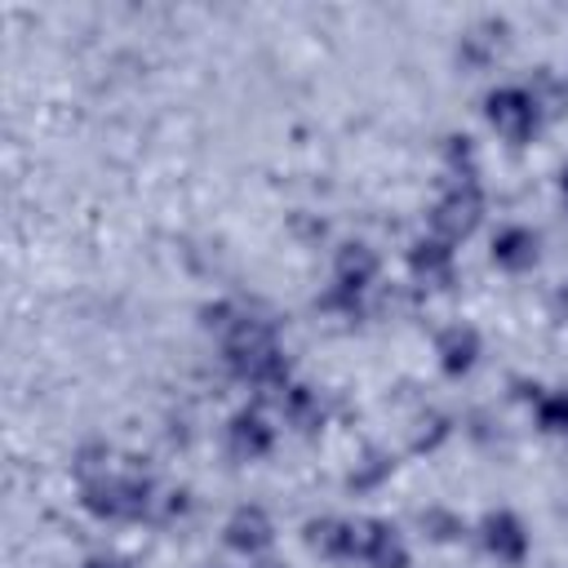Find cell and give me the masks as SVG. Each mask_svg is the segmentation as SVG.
Here are the masks:
<instances>
[{"mask_svg":"<svg viewBox=\"0 0 568 568\" xmlns=\"http://www.w3.org/2000/svg\"><path fill=\"white\" fill-rule=\"evenodd\" d=\"M222 355H226V364L240 382H248L257 390H280V395L288 390V359H284V351L275 342V328L266 320L240 315L235 328L222 342Z\"/></svg>","mask_w":568,"mask_h":568,"instance_id":"6da1fadb","label":"cell"},{"mask_svg":"<svg viewBox=\"0 0 568 568\" xmlns=\"http://www.w3.org/2000/svg\"><path fill=\"white\" fill-rule=\"evenodd\" d=\"M80 501L98 519H146L155 501V484L146 475H106L80 484Z\"/></svg>","mask_w":568,"mask_h":568,"instance_id":"7a4b0ae2","label":"cell"},{"mask_svg":"<svg viewBox=\"0 0 568 568\" xmlns=\"http://www.w3.org/2000/svg\"><path fill=\"white\" fill-rule=\"evenodd\" d=\"M484 217V195H479V182H453L444 191V200L430 209V231L448 244H462Z\"/></svg>","mask_w":568,"mask_h":568,"instance_id":"3957f363","label":"cell"},{"mask_svg":"<svg viewBox=\"0 0 568 568\" xmlns=\"http://www.w3.org/2000/svg\"><path fill=\"white\" fill-rule=\"evenodd\" d=\"M484 115L497 129V138H506L510 146H524L537 133V98L524 89H493L484 98Z\"/></svg>","mask_w":568,"mask_h":568,"instance_id":"277c9868","label":"cell"},{"mask_svg":"<svg viewBox=\"0 0 568 568\" xmlns=\"http://www.w3.org/2000/svg\"><path fill=\"white\" fill-rule=\"evenodd\" d=\"M479 541L501 564H524L528 559V532H524L515 510H488L484 524H479Z\"/></svg>","mask_w":568,"mask_h":568,"instance_id":"5b68a950","label":"cell"},{"mask_svg":"<svg viewBox=\"0 0 568 568\" xmlns=\"http://www.w3.org/2000/svg\"><path fill=\"white\" fill-rule=\"evenodd\" d=\"M222 537H226V546L235 555H248L253 559V555H262L275 541V524H271V515L262 506H235L231 519H226V528H222Z\"/></svg>","mask_w":568,"mask_h":568,"instance_id":"8992f818","label":"cell"},{"mask_svg":"<svg viewBox=\"0 0 568 568\" xmlns=\"http://www.w3.org/2000/svg\"><path fill=\"white\" fill-rule=\"evenodd\" d=\"M408 271L422 288H448L453 284V244L439 235H426L408 248Z\"/></svg>","mask_w":568,"mask_h":568,"instance_id":"52a82bcc","label":"cell"},{"mask_svg":"<svg viewBox=\"0 0 568 568\" xmlns=\"http://www.w3.org/2000/svg\"><path fill=\"white\" fill-rule=\"evenodd\" d=\"M271 444H275V430H271V422H266L257 408H240V413L231 417V426H226V448H231L240 462L266 457Z\"/></svg>","mask_w":568,"mask_h":568,"instance_id":"ba28073f","label":"cell"},{"mask_svg":"<svg viewBox=\"0 0 568 568\" xmlns=\"http://www.w3.org/2000/svg\"><path fill=\"white\" fill-rule=\"evenodd\" d=\"M377 253L368 248V244H359V240H351V244H342L337 248V257H333V280H337V288L342 293H364L373 280H377Z\"/></svg>","mask_w":568,"mask_h":568,"instance_id":"9c48e42d","label":"cell"},{"mask_svg":"<svg viewBox=\"0 0 568 568\" xmlns=\"http://www.w3.org/2000/svg\"><path fill=\"white\" fill-rule=\"evenodd\" d=\"M537 253H541V240H537V231H528V226H506V231H497V240H493V262L501 266V271H532L537 266Z\"/></svg>","mask_w":568,"mask_h":568,"instance_id":"30bf717a","label":"cell"},{"mask_svg":"<svg viewBox=\"0 0 568 568\" xmlns=\"http://www.w3.org/2000/svg\"><path fill=\"white\" fill-rule=\"evenodd\" d=\"M435 355H439V368H444L448 377H462V373H470L475 359H479V333H475L470 324H453V328L439 333Z\"/></svg>","mask_w":568,"mask_h":568,"instance_id":"8fae6325","label":"cell"},{"mask_svg":"<svg viewBox=\"0 0 568 568\" xmlns=\"http://www.w3.org/2000/svg\"><path fill=\"white\" fill-rule=\"evenodd\" d=\"M506 22L501 18H488V22H479L470 36H462V49H457V58H462V67H470V71H479V67H488L497 53H501V44H506Z\"/></svg>","mask_w":568,"mask_h":568,"instance_id":"7c38bea8","label":"cell"},{"mask_svg":"<svg viewBox=\"0 0 568 568\" xmlns=\"http://www.w3.org/2000/svg\"><path fill=\"white\" fill-rule=\"evenodd\" d=\"M302 541H306V550H315V555H324V559H346V524L342 519H306V528H302Z\"/></svg>","mask_w":568,"mask_h":568,"instance_id":"4fadbf2b","label":"cell"},{"mask_svg":"<svg viewBox=\"0 0 568 568\" xmlns=\"http://www.w3.org/2000/svg\"><path fill=\"white\" fill-rule=\"evenodd\" d=\"M280 408H284V417H288V426H297V430H315V426L324 422V408H320V395H315L311 386H288V390L280 395Z\"/></svg>","mask_w":568,"mask_h":568,"instance_id":"5bb4252c","label":"cell"},{"mask_svg":"<svg viewBox=\"0 0 568 568\" xmlns=\"http://www.w3.org/2000/svg\"><path fill=\"white\" fill-rule=\"evenodd\" d=\"M444 160H448L453 182H475L479 164H475V142H470L466 133H448V138H444Z\"/></svg>","mask_w":568,"mask_h":568,"instance_id":"9a60e30c","label":"cell"},{"mask_svg":"<svg viewBox=\"0 0 568 568\" xmlns=\"http://www.w3.org/2000/svg\"><path fill=\"white\" fill-rule=\"evenodd\" d=\"M422 532L430 537V541H462L466 537V519L462 515H453V510H444V506H430V510H422Z\"/></svg>","mask_w":568,"mask_h":568,"instance_id":"2e32d148","label":"cell"},{"mask_svg":"<svg viewBox=\"0 0 568 568\" xmlns=\"http://www.w3.org/2000/svg\"><path fill=\"white\" fill-rule=\"evenodd\" d=\"M395 470V457L390 453H368L351 475H346V488H355V493H368V488H377L386 475Z\"/></svg>","mask_w":568,"mask_h":568,"instance_id":"e0dca14e","label":"cell"},{"mask_svg":"<svg viewBox=\"0 0 568 568\" xmlns=\"http://www.w3.org/2000/svg\"><path fill=\"white\" fill-rule=\"evenodd\" d=\"M386 532V519H351L346 524V559H368V550L377 546V537Z\"/></svg>","mask_w":568,"mask_h":568,"instance_id":"ac0fdd59","label":"cell"},{"mask_svg":"<svg viewBox=\"0 0 568 568\" xmlns=\"http://www.w3.org/2000/svg\"><path fill=\"white\" fill-rule=\"evenodd\" d=\"M364 564H368V568H408V546H404V537L386 524V532L377 537V546L368 550Z\"/></svg>","mask_w":568,"mask_h":568,"instance_id":"d6986e66","label":"cell"},{"mask_svg":"<svg viewBox=\"0 0 568 568\" xmlns=\"http://www.w3.org/2000/svg\"><path fill=\"white\" fill-rule=\"evenodd\" d=\"M537 426L546 435H568V390H550L537 399Z\"/></svg>","mask_w":568,"mask_h":568,"instance_id":"ffe728a7","label":"cell"},{"mask_svg":"<svg viewBox=\"0 0 568 568\" xmlns=\"http://www.w3.org/2000/svg\"><path fill=\"white\" fill-rule=\"evenodd\" d=\"M448 417L444 413H426L422 422H417V430H413V453H435L444 439H448Z\"/></svg>","mask_w":568,"mask_h":568,"instance_id":"44dd1931","label":"cell"},{"mask_svg":"<svg viewBox=\"0 0 568 568\" xmlns=\"http://www.w3.org/2000/svg\"><path fill=\"white\" fill-rule=\"evenodd\" d=\"M106 457H111L106 444H89V448H80V453H75V479H80V484L106 479V475H111V470H106Z\"/></svg>","mask_w":568,"mask_h":568,"instance_id":"7402d4cb","label":"cell"},{"mask_svg":"<svg viewBox=\"0 0 568 568\" xmlns=\"http://www.w3.org/2000/svg\"><path fill=\"white\" fill-rule=\"evenodd\" d=\"M235 320H240V315H235L226 302H213V306H204V311H200V324H204L209 333H222V337L235 328Z\"/></svg>","mask_w":568,"mask_h":568,"instance_id":"603a6c76","label":"cell"},{"mask_svg":"<svg viewBox=\"0 0 568 568\" xmlns=\"http://www.w3.org/2000/svg\"><path fill=\"white\" fill-rule=\"evenodd\" d=\"M84 568H124V559L120 555H89Z\"/></svg>","mask_w":568,"mask_h":568,"instance_id":"cb8c5ba5","label":"cell"},{"mask_svg":"<svg viewBox=\"0 0 568 568\" xmlns=\"http://www.w3.org/2000/svg\"><path fill=\"white\" fill-rule=\"evenodd\" d=\"M253 568H284V564H275V559H257Z\"/></svg>","mask_w":568,"mask_h":568,"instance_id":"d4e9b609","label":"cell"},{"mask_svg":"<svg viewBox=\"0 0 568 568\" xmlns=\"http://www.w3.org/2000/svg\"><path fill=\"white\" fill-rule=\"evenodd\" d=\"M564 195H568V164H564Z\"/></svg>","mask_w":568,"mask_h":568,"instance_id":"484cf974","label":"cell"},{"mask_svg":"<svg viewBox=\"0 0 568 568\" xmlns=\"http://www.w3.org/2000/svg\"><path fill=\"white\" fill-rule=\"evenodd\" d=\"M559 302H564V306H568V288H564V293H559Z\"/></svg>","mask_w":568,"mask_h":568,"instance_id":"4316f807","label":"cell"}]
</instances>
